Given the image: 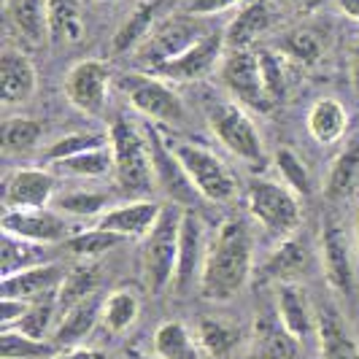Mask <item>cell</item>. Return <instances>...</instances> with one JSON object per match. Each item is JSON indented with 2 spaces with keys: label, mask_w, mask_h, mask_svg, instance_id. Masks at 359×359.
<instances>
[{
  "label": "cell",
  "mask_w": 359,
  "mask_h": 359,
  "mask_svg": "<svg viewBox=\"0 0 359 359\" xmlns=\"http://www.w3.org/2000/svg\"><path fill=\"white\" fill-rule=\"evenodd\" d=\"M348 111L338 97H319L313 106L308 108L306 127L308 135L319 146L341 144L348 133Z\"/></svg>",
  "instance_id": "cell-24"
},
{
  "label": "cell",
  "mask_w": 359,
  "mask_h": 359,
  "mask_svg": "<svg viewBox=\"0 0 359 359\" xmlns=\"http://www.w3.org/2000/svg\"><path fill=\"white\" fill-rule=\"evenodd\" d=\"M119 243H125V238H119V235L108 233L103 227H90V230H81V233L71 235L68 241H65V246H68V252L76 254L79 259H100L103 254L114 252Z\"/></svg>",
  "instance_id": "cell-39"
},
{
  "label": "cell",
  "mask_w": 359,
  "mask_h": 359,
  "mask_svg": "<svg viewBox=\"0 0 359 359\" xmlns=\"http://www.w3.org/2000/svg\"><path fill=\"white\" fill-rule=\"evenodd\" d=\"M287 3L294 11H300V14H316L327 0H287Z\"/></svg>",
  "instance_id": "cell-50"
},
{
  "label": "cell",
  "mask_w": 359,
  "mask_h": 359,
  "mask_svg": "<svg viewBox=\"0 0 359 359\" xmlns=\"http://www.w3.org/2000/svg\"><path fill=\"white\" fill-rule=\"evenodd\" d=\"M3 235H11L19 241L36 243V246H52L71 238V224L57 208H36V211H6L0 216Z\"/></svg>",
  "instance_id": "cell-13"
},
{
  "label": "cell",
  "mask_w": 359,
  "mask_h": 359,
  "mask_svg": "<svg viewBox=\"0 0 359 359\" xmlns=\"http://www.w3.org/2000/svg\"><path fill=\"white\" fill-rule=\"evenodd\" d=\"M41 254H43V246L3 235V241H0V273L11 276V273H19L25 268L41 265V262H46V257H41Z\"/></svg>",
  "instance_id": "cell-40"
},
{
  "label": "cell",
  "mask_w": 359,
  "mask_h": 359,
  "mask_svg": "<svg viewBox=\"0 0 359 359\" xmlns=\"http://www.w3.org/2000/svg\"><path fill=\"white\" fill-rule=\"evenodd\" d=\"M52 359H108V357L100 348H92V346H73V348L57 351Z\"/></svg>",
  "instance_id": "cell-48"
},
{
  "label": "cell",
  "mask_w": 359,
  "mask_h": 359,
  "mask_svg": "<svg viewBox=\"0 0 359 359\" xmlns=\"http://www.w3.org/2000/svg\"><path fill=\"white\" fill-rule=\"evenodd\" d=\"M181 222L184 211L179 205H165L157 227L144 241V284L151 294H162L168 287H173L176 265H179V243H181Z\"/></svg>",
  "instance_id": "cell-5"
},
{
  "label": "cell",
  "mask_w": 359,
  "mask_h": 359,
  "mask_svg": "<svg viewBox=\"0 0 359 359\" xmlns=\"http://www.w3.org/2000/svg\"><path fill=\"white\" fill-rule=\"evenodd\" d=\"M227 52L224 43V33H205L195 46H189L184 54H179L176 60L165 62L160 71H154L157 76L168 79V81H179V84H192L205 79L211 71H216L222 65V57Z\"/></svg>",
  "instance_id": "cell-14"
},
{
  "label": "cell",
  "mask_w": 359,
  "mask_h": 359,
  "mask_svg": "<svg viewBox=\"0 0 359 359\" xmlns=\"http://www.w3.org/2000/svg\"><path fill=\"white\" fill-rule=\"evenodd\" d=\"M27 308H30V303H25V300H0V324H3V330L17 327L19 319L27 313Z\"/></svg>",
  "instance_id": "cell-47"
},
{
  "label": "cell",
  "mask_w": 359,
  "mask_h": 359,
  "mask_svg": "<svg viewBox=\"0 0 359 359\" xmlns=\"http://www.w3.org/2000/svg\"><path fill=\"white\" fill-rule=\"evenodd\" d=\"M276 316L287 327L289 335L300 343L316 335V308L300 281L276 284Z\"/></svg>",
  "instance_id": "cell-20"
},
{
  "label": "cell",
  "mask_w": 359,
  "mask_h": 359,
  "mask_svg": "<svg viewBox=\"0 0 359 359\" xmlns=\"http://www.w3.org/2000/svg\"><path fill=\"white\" fill-rule=\"evenodd\" d=\"M43 125L33 116H11L0 125V144L6 154H27L41 144Z\"/></svg>",
  "instance_id": "cell-36"
},
{
  "label": "cell",
  "mask_w": 359,
  "mask_h": 359,
  "mask_svg": "<svg viewBox=\"0 0 359 359\" xmlns=\"http://www.w3.org/2000/svg\"><path fill=\"white\" fill-rule=\"evenodd\" d=\"M162 208L165 205L149 198L127 200V203H119V205H111L106 214L97 219V227L119 235L125 241H146L149 233L157 227Z\"/></svg>",
  "instance_id": "cell-15"
},
{
  "label": "cell",
  "mask_w": 359,
  "mask_h": 359,
  "mask_svg": "<svg viewBox=\"0 0 359 359\" xmlns=\"http://www.w3.org/2000/svg\"><path fill=\"white\" fill-rule=\"evenodd\" d=\"M60 179H81L95 181L114 176V154H111V144L103 149H92V151H81L76 157H68L62 162L49 165Z\"/></svg>",
  "instance_id": "cell-31"
},
{
  "label": "cell",
  "mask_w": 359,
  "mask_h": 359,
  "mask_svg": "<svg viewBox=\"0 0 359 359\" xmlns=\"http://www.w3.org/2000/svg\"><path fill=\"white\" fill-rule=\"evenodd\" d=\"M162 0H144L133 8V14L119 25V30L114 33V52L125 54V52H135L146 38L151 36V30L157 27V17H160Z\"/></svg>",
  "instance_id": "cell-30"
},
{
  "label": "cell",
  "mask_w": 359,
  "mask_h": 359,
  "mask_svg": "<svg viewBox=\"0 0 359 359\" xmlns=\"http://www.w3.org/2000/svg\"><path fill=\"white\" fill-rule=\"evenodd\" d=\"M348 73H351V87L359 92V41L351 46V57H348Z\"/></svg>",
  "instance_id": "cell-51"
},
{
  "label": "cell",
  "mask_w": 359,
  "mask_h": 359,
  "mask_svg": "<svg viewBox=\"0 0 359 359\" xmlns=\"http://www.w3.org/2000/svg\"><path fill=\"white\" fill-rule=\"evenodd\" d=\"M332 3L338 6V11H341L343 17L359 25V0H332Z\"/></svg>",
  "instance_id": "cell-49"
},
{
  "label": "cell",
  "mask_w": 359,
  "mask_h": 359,
  "mask_svg": "<svg viewBox=\"0 0 359 359\" xmlns=\"http://www.w3.org/2000/svg\"><path fill=\"white\" fill-rule=\"evenodd\" d=\"M127 359H160L157 354H141V351H130Z\"/></svg>",
  "instance_id": "cell-53"
},
{
  "label": "cell",
  "mask_w": 359,
  "mask_h": 359,
  "mask_svg": "<svg viewBox=\"0 0 359 359\" xmlns=\"http://www.w3.org/2000/svg\"><path fill=\"white\" fill-rule=\"evenodd\" d=\"M149 144H151V157H154L157 187H162V192L173 203H195V198H200L198 189L192 187V181L187 179L179 157L173 154V149L168 144V135L160 127L149 130Z\"/></svg>",
  "instance_id": "cell-17"
},
{
  "label": "cell",
  "mask_w": 359,
  "mask_h": 359,
  "mask_svg": "<svg viewBox=\"0 0 359 359\" xmlns=\"http://www.w3.org/2000/svg\"><path fill=\"white\" fill-rule=\"evenodd\" d=\"M168 144L179 157L187 179L192 181L200 198L208 203H233L238 198V179L219 154L205 146L179 141V138H168Z\"/></svg>",
  "instance_id": "cell-6"
},
{
  "label": "cell",
  "mask_w": 359,
  "mask_h": 359,
  "mask_svg": "<svg viewBox=\"0 0 359 359\" xmlns=\"http://www.w3.org/2000/svg\"><path fill=\"white\" fill-rule=\"evenodd\" d=\"M311 262H313V252H311L308 241L300 235H292V238L278 241V246L265 257L262 276L276 281V284L300 281L311 268Z\"/></svg>",
  "instance_id": "cell-23"
},
{
  "label": "cell",
  "mask_w": 359,
  "mask_h": 359,
  "mask_svg": "<svg viewBox=\"0 0 359 359\" xmlns=\"http://www.w3.org/2000/svg\"><path fill=\"white\" fill-rule=\"evenodd\" d=\"M116 84L133 111H138L149 122L160 127H181L187 122V106L168 79H162L157 73L130 71L122 73Z\"/></svg>",
  "instance_id": "cell-4"
},
{
  "label": "cell",
  "mask_w": 359,
  "mask_h": 359,
  "mask_svg": "<svg viewBox=\"0 0 359 359\" xmlns=\"http://www.w3.org/2000/svg\"><path fill=\"white\" fill-rule=\"evenodd\" d=\"M208 252V241H205V224L195 211H184L181 222V243H179V265H176V278L173 289L179 294H187L195 287H200V273Z\"/></svg>",
  "instance_id": "cell-16"
},
{
  "label": "cell",
  "mask_w": 359,
  "mask_h": 359,
  "mask_svg": "<svg viewBox=\"0 0 359 359\" xmlns=\"http://www.w3.org/2000/svg\"><path fill=\"white\" fill-rule=\"evenodd\" d=\"M276 170H278V181H284L292 192L297 195H311L313 184H311V170L308 165L289 146H281L276 151Z\"/></svg>",
  "instance_id": "cell-43"
},
{
  "label": "cell",
  "mask_w": 359,
  "mask_h": 359,
  "mask_svg": "<svg viewBox=\"0 0 359 359\" xmlns=\"http://www.w3.org/2000/svg\"><path fill=\"white\" fill-rule=\"evenodd\" d=\"M259 65H262V81L270 103L278 106L287 97V73H284V57L273 49H259Z\"/></svg>",
  "instance_id": "cell-45"
},
{
  "label": "cell",
  "mask_w": 359,
  "mask_h": 359,
  "mask_svg": "<svg viewBox=\"0 0 359 359\" xmlns=\"http://www.w3.org/2000/svg\"><path fill=\"white\" fill-rule=\"evenodd\" d=\"M138 316H141V300H138V294L133 289H114L103 300L100 322L114 335L127 332L133 324L138 322Z\"/></svg>",
  "instance_id": "cell-34"
},
{
  "label": "cell",
  "mask_w": 359,
  "mask_h": 359,
  "mask_svg": "<svg viewBox=\"0 0 359 359\" xmlns=\"http://www.w3.org/2000/svg\"><path fill=\"white\" fill-rule=\"evenodd\" d=\"M276 22L278 8L273 0H246L224 27V43L227 49H252Z\"/></svg>",
  "instance_id": "cell-18"
},
{
  "label": "cell",
  "mask_w": 359,
  "mask_h": 359,
  "mask_svg": "<svg viewBox=\"0 0 359 359\" xmlns=\"http://www.w3.org/2000/svg\"><path fill=\"white\" fill-rule=\"evenodd\" d=\"M354 192H359V135L343 146L324 181V195L335 203L348 200Z\"/></svg>",
  "instance_id": "cell-29"
},
{
  "label": "cell",
  "mask_w": 359,
  "mask_h": 359,
  "mask_svg": "<svg viewBox=\"0 0 359 359\" xmlns=\"http://www.w3.org/2000/svg\"><path fill=\"white\" fill-rule=\"evenodd\" d=\"M254 273V238L243 219H227L208 241L198 292L211 303L241 294Z\"/></svg>",
  "instance_id": "cell-1"
},
{
  "label": "cell",
  "mask_w": 359,
  "mask_h": 359,
  "mask_svg": "<svg viewBox=\"0 0 359 359\" xmlns=\"http://www.w3.org/2000/svg\"><path fill=\"white\" fill-rule=\"evenodd\" d=\"M57 322H60V308H57V292H54V294H46L41 300H33L30 308H27V313L11 330H19V332H25L30 338H38V341H46L49 330H54Z\"/></svg>",
  "instance_id": "cell-38"
},
{
  "label": "cell",
  "mask_w": 359,
  "mask_h": 359,
  "mask_svg": "<svg viewBox=\"0 0 359 359\" xmlns=\"http://www.w3.org/2000/svg\"><path fill=\"white\" fill-rule=\"evenodd\" d=\"M100 313H103V300H97V294L79 303L76 308L65 311L60 316V322L52 332V343L57 348H73V346H81L92 335V330L100 322Z\"/></svg>",
  "instance_id": "cell-25"
},
{
  "label": "cell",
  "mask_w": 359,
  "mask_h": 359,
  "mask_svg": "<svg viewBox=\"0 0 359 359\" xmlns=\"http://www.w3.org/2000/svg\"><path fill=\"white\" fill-rule=\"evenodd\" d=\"M60 176L49 168H17L3 184L6 211H36L49 208L57 198Z\"/></svg>",
  "instance_id": "cell-12"
},
{
  "label": "cell",
  "mask_w": 359,
  "mask_h": 359,
  "mask_svg": "<svg viewBox=\"0 0 359 359\" xmlns=\"http://www.w3.org/2000/svg\"><path fill=\"white\" fill-rule=\"evenodd\" d=\"M278 54L292 60V62H300V65H316L322 57V41L311 30H292L281 41Z\"/></svg>",
  "instance_id": "cell-44"
},
{
  "label": "cell",
  "mask_w": 359,
  "mask_h": 359,
  "mask_svg": "<svg viewBox=\"0 0 359 359\" xmlns=\"http://www.w3.org/2000/svg\"><path fill=\"white\" fill-rule=\"evenodd\" d=\"M111 154H114V181L127 195L144 198L157 187V173H154V157H151V144L149 133H141L135 122L119 116L111 130Z\"/></svg>",
  "instance_id": "cell-2"
},
{
  "label": "cell",
  "mask_w": 359,
  "mask_h": 359,
  "mask_svg": "<svg viewBox=\"0 0 359 359\" xmlns=\"http://www.w3.org/2000/svg\"><path fill=\"white\" fill-rule=\"evenodd\" d=\"M38 90V73L30 57L19 49H3L0 54V103L25 106Z\"/></svg>",
  "instance_id": "cell-21"
},
{
  "label": "cell",
  "mask_w": 359,
  "mask_h": 359,
  "mask_svg": "<svg viewBox=\"0 0 359 359\" xmlns=\"http://www.w3.org/2000/svg\"><path fill=\"white\" fill-rule=\"evenodd\" d=\"M246 211L276 241L297 235L303 224L300 195L278 179H254L246 189Z\"/></svg>",
  "instance_id": "cell-3"
},
{
  "label": "cell",
  "mask_w": 359,
  "mask_h": 359,
  "mask_svg": "<svg viewBox=\"0 0 359 359\" xmlns=\"http://www.w3.org/2000/svg\"><path fill=\"white\" fill-rule=\"evenodd\" d=\"M114 84V76L103 60H79L71 71L65 73V97L87 116H103L108 92Z\"/></svg>",
  "instance_id": "cell-11"
},
{
  "label": "cell",
  "mask_w": 359,
  "mask_h": 359,
  "mask_svg": "<svg viewBox=\"0 0 359 359\" xmlns=\"http://www.w3.org/2000/svg\"><path fill=\"white\" fill-rule=\"evenodd\" d=\"M205 119H208V127L216 135V141L233 157H238L246 165L265 162L262 135L243 106H238L235 100H211V103H205Z\"/></svg>",
  "instance_id": "cell-7"
},
{
  "label": "cell",
  "mask_w": 359,
  "mask_h": 359,
  "mask_svg": "<svg viewBox=\"0 0 359 359\" xmlns=\"http://www.w3.org/2000/svg\"><path fill=\"white\" fill-rule=\"evenodd\" d=\"M49 38L54 43H79L84 36L81 3L79 0H46Z\"/></svg>",
  "instance_id": "cell-33"
},
{
  "label": "cell",
  "mask_w": 359,
  "mask_h": 359,
  "mask_svg": "<svg viewBox=\"0 0 359 359\" xmlns=\"http://www.w3.org/2000/svg\"><path fill=\"white\" fill-rule=\"evenodd\" d=\"M316 338L322 359H359V341L332 303L316 308Z\"/></svg>",
  "instance_id": "cell-22"
},
{
  "label": "cell",
  "mask_w": 359,
  "mask_h": 359,
  "mask_svg": "<svg viewBox=\"0 0 359 359\" xmlns=\"http://www.w3.org/2000/svg\"><path fill=\"white\" fill-rule=\"evenodd\" d=\"M300 341L292 338L278 316H257L252 335V359H294Z\"/></svg>",
  "instance_id": "cell-26"
},
{
  "label": "cell",
  "mask_w": 359,
  "mask_h": 359,
  "mask_svg": "<svg viewBox=\"0 0 359 359\" xmlns=\"http://www.w3.org/2000/svg\"><path fill=\"white\" fill-rule=\"evenodd\" d=\"M3 11L8 19V27L30 46H38L43 43V38H49L46 0H6Z\"/></svg>",
  "instance_id": "cell-27"
},
{
  "label": "cell",
  "mask_w": 359,
  "mask_h": 359,
  "mask_svg": "<svg viewBox=\"0 0 359 359\" xmlns=\"http://www.w3.org/2000/svg\"><path fill=\"white\" fill-rule=\"evenodd\" d=\"M354 246H357V254H359V208H357V216H354Z\"/></svg>",
  "instance_id": "cell-52"
},
{
  "label": "cell",
  "mask_w": 359,
  "mask_h": 359,
  "mask_svg": "<svg viewBox=\"0 0 359 359\" xmlns=\"http://www.w3.org/2000/svg\"><path fill=\"white\" fill-rule=\"evenodd\" d=\"M52 208H57L62 216H73V219H100L111 205H108V192L68 189V192H60L54 198Z\"/></svg>",
  "instance_id": "cell-35"
},
{
  "label": "cell",
  "mask_w": 359,
  "mask_h": 359,
  "mask_svg": "<svg viewBox=\"0 0 359 359\" xmlns=\"http://www.w3.org/2000/svg\"><path fill=\"white\" fill-rule=\"evenodd\" d=\"M203 36H205V30H203L200 19L187 14V11L176 14V17L162 19V22H157V27L151 30V36L135 49L138 71H146V73L160 71L165 62L176 60L189 46H195Z\"/></svg>",
  "instance_id": "cell-8"
},
{
  "label": "cell",
  "mask_w": 359,
  "mask_h": 359,
  "mask_svg": "<svg viewBox=\"0 0 359 359\" xmlns=\"http://www.w3.org/2000/svg\"><path fill=\"white\" fill-rule=\"evenodd\" d=\"M195 335H198L200 348L208 357H227L238 346V338H241L233 324L214 319V316H203L198 322V332Z\"/></svg>",
  "instance_id": "cell-37"
},
{
  "label": "cell",
  "mask_w": 359,
  "mask_h": 359,
  "mask_svg": "<svg viewBox=\"0 0 359 359\" xmlns=\"http://www.w3.org/2000/svg\"><path fill=\"white\" fill-rule=\"evenodd\" d=\"M111 144L108 133H68L62 138H57L46 151H43V162L54 165V162H62L68 157H76L81 151H92V149H103Z\"/></svg>",
  "instance_id": "cell-42"
},
{
  "label": "cell",
  "mask_w": 359,
  "mask_h": 359,
  "mask_svg": "<svg viewBox=\"0 0 359 359\" xmlns=\"http://www.w3.org/2000/svg\"><path fill=\"white\" fill-rule=\"evenodd\" d=\"M100 287V268L95 259H79L71 270H65V278L57 289V308L60 316L65 311L76 308L79 303L95 297V292Z\"/></svg>",
  "instance_id": "cell-28"
},
{
  "label": "cell",
  "mask_w": 359,
  "mask_h": 359,
  "mask_svg": "<svg viewBox=\"0 0 359 359\" xmlns=\"http://www.w3.org/2000/svg\"><path fill=\"white\" fill-rule=\"evenodd\" d=\"M357 246L354 235L341 222H327L322 227V265L327 284L335 294L351 297L357 287Z\"/></svg>",
  "instance_id": "cell-10"
},
{
  "label": "cell",
  "mask_w": 359,
  "mask_h": 359,
  "mask_svg": "<svg viewBox=\"0 0 359 359\" xmlns=\"http://www.w3.org/2000/svg\"><path fill=\"white\" fill-rule=\"evenodd\" d=\"M198 335L184 322H162L154 332V354L160 359H200Z\"/></svg>",
  "instance_id": "cell-32"
},
{
  "label": "cell",
  "mask_w": 359,
  "mask_h": 359,
  "mask_svg": "<svg viewBox=\"0 0 359 359\" xmlns=\"http://www.w3.org/2000/svg\"><path fill=\"white\" fill-rule=\"evenodd\" d=\"M52 341H38L19 330H3L0 332V359H52Z\"/></svg>",
  "instance_id": "cell-41"
},
{
  "label": "cell",
  "mask_w": 359,
  "mask_h": 359,
  "mask_svg": "<svg viewBox=\"0 0 359 359\" xmlns=\"http://www.w3.org/2000/svg\"><path fill=\"white\" fill-rule=\"evenodd\" d=\"M65 278V270L57 262H41L33 268H25L11 276H3L0 281V300H25L33 303L46 294H54Z\"/></svg>",
  "instance_id": "cell-19"
},
{
  "label": "cell",
  "mask_w": 359,
  "mask_h": 359,
  "mask_svg": "<svg viewBox=\"0 0 359 359\" xmlns=\"http://www.w3.org/2000/svg\"><path fill=\"white\" fill-rule=\"evenodd\" d=\"M243 3L246 0H192L187 6V14H192V17L198 19H208V17H216V14H224L230 8H241Z\"/></svg>",
  "instance_id": "cell-46"
},
{
  "label": "cell",
  "mask_w": 359,
  "mask_h": 359,
  "mask_svg": "<svg viewBox=\"0 0 359 359\" xmlns=\"http://www.w3.org/2000/svg\"><path fill=\"white\" fill-rule=\"evenodd\" d=\"M219 79L222 87L230 92L238 106L249 108V111H259V114H270L273 103H270L268 92H265V81H262V65H259V52L254 49H227L219 65Z\"/></svg>",
  "instance_id": "cell-9"
}]
</instances>
